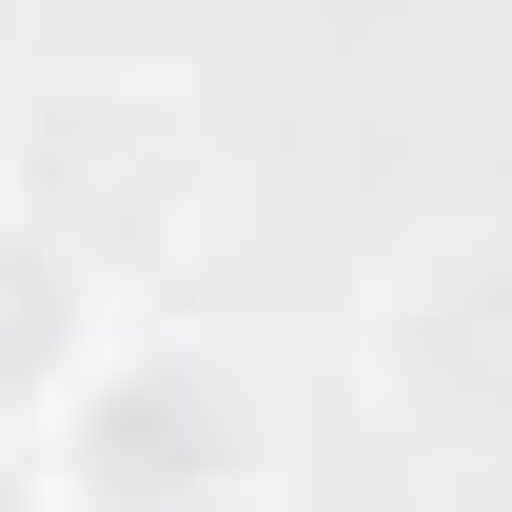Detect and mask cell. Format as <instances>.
I'll return each instance as SVG.
<instances>
[{
  "label": "cell",
  "mask_w": 512,
  "mask_h": 512,
  "mask_svg": "<svg viewBox=\"0 0 512 512\" xmlns=\"http://www.w3.org/2000/svg\"><path fill=\"white\" fill-rule=\"evenodd\" d=\"M256 473V394L197 335H119L40 434V512H237Z\"/></svg>",
  "instance_id": "obj_1"
},
{
  "label": "cell",
  "mask_w": 512,
  "mask_h": 512,
  "mask_svg": "<svg viewBox=\"0 0 512 512\" xmlns=\"http://www.w3.org/2000/svg\"><path fill=\"white\" fill-rule=\"evenodd\" d=\"M119 335H138V316H119V276H99V256H79L40 197L0 178V434L40 453V434H60V394L99 375Z\"/></svg>",
  "instance_id": "obj_2"
},
{
  "label": "cell",
  "mask_w": 512,
  "mask_h": 512,
  "mask_svg": "<svg viewBox=\"0 0 512 512\" xmlns=\"http://www.w3.org/2000/svg\"><path fill=\"white\" fill-rule=\"evenodd\" d=\"M0 512H40V473H0Z\"/></svg>",
  "instance_id": "obj_3"
}]
</instances>
